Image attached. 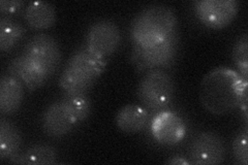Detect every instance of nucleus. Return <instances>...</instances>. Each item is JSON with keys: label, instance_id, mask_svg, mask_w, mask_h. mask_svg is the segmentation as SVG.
Segmentation results:
<instances>
[{"label": "nucleus", "instance_id": "nucleus-3", "mask_svg": "<svg viewBox=\"0 0 248 165\" xmlns=\"http://www.w3.org/2000/svg\"><path fill=\"white\" fill-rule=\"evenodd\" d=\"M106 58L96 56L85 45L71 57L59 77L60 88L65 93H86L104 74Z\"/></svg>", "mask_w": 248, "mask_h": 165}, {"label": "nucleus", "instance_id": "nucleus-15", "mask_svg": "<svg viewBox=\"0 0 248 165\" xmlns=\"http://www.w3.org/2000/svg\"><path fill=\"white\" fill-rule=\"evenodd\" d=\"M24 18L31 28L36 30L49 29L56 22V11L50 2L31 1L26 6Z\"/></svg>", "mask_w": 248, "mask_h": 165}, {"label": "nucleus", "instance_id": "nucleus-13", "mask_svg": "<svg viewBox=\"0 0 248 165\" xmlns=\"http://www.w3.org/2000/svg\"><path fill=\"white\" fill-rule=\"evenodd\" d=\"M24 98V85L11 75H4L0 80V112L12 115L20 108Z\"/></svg>", "mask_w": 248, "mask_h": 165}, {"label": "nucleus", "instance_id": "nucleus-21", "mask_svg": "<svg viewBox=\"0 0 248 165\" xmlns=\"http://www.w3.org/2000/svg\"><path fill=\"white\" fill-rule=\"evenodd\" d=\"M247 140L248 132L247 128L243 131H240L236 137L232 140V153L238 163L247 165L248 163V153H247Z\"/></svg>", "mask_w": 248, "mask_h": 165}, {"label": "nucleus", "instance_id": "nucleus-10", "mask_svg": "<svg viewBox=\"0 0 248 165\" xmlns=\"http://www.w3.org/2000/svg\"><path fill=\"white\" fill-rule=\"evenodd\" d=\"M150 129L154 139L165 146L179 144L186 135V125L182 118L169 111L160 112L155 116Z\"/></svg>", "mask_w": 248, "mask_h": 165}, {"label": "nucleus", "instance_id": "nucleus-7", "mask_svg": "<svg viewBox=\"0 0 248 165\" xmlns=\"http://www.w3.org/2000/svg\"><path fill=\"white\" fill-rule=\"evenodd\" d=\"M120 44L121 31L113 21L99 20L88 28L85 46L98 57L107 59L118 50Z\"/></svg>", "mask_w": 248, "mask_h": 165}, {"label": "nucleus", "instance_id": "nucleus-5", "mask_svg": "<svg viewBox=\"0 0 248 165\" xmlns=\"http://www.w3.org/2000/svg\"><path fill=\"white\" fill-rule=\"evenodd\" d=\"M178 49H179V37L177 32L170 36L165 42L150 46L134 45L131 51V62L139 72L166 67L174 62Z\"/></svg>", "mask_w": 248, "mask_h": 165}, {"label": "nucleus", "instance_id": "nucleus-22", "mask_svg": "<svg viewBox=\"0 0 248 165\" xmlns=\"http://www.w3.org/2000/svg\"><path fill=\"white\" fill-rule=\"evenodd\" d=\"M24 4V1L22 0H1L0 1V13L2 15L9 17L10 15L18 13Z\"/></svg>", "mask_w": 248, "mask_h": 165}, {"label": "nucleus", "instance_id": "nucleus-12", "mask_svg": "<svg viewBox=\"0 0 248 165\" xmlns=\"http://www.w3.org/2000/svg\"><path fill=\"white\" fill-rule=\"evenodd\" d=\"M9 75L19 80L26 89L34 91L48 81L49 75L34 62L21 54L15 57L7 66Z\"/></svg>", "mask_w": 248, "mask_h": 165}, {"label": "nucleus", "instance_id": "nucleus-9", "mask_svg": "<svg viewBox=\"0 0 248 165\" xmlns=\"http://www.w3.org/2000/svg\"><path fill=\"white\" fill-rule=\"evenodd\" d=\"M193 10L205 26L222 29L235 20L239 3L236 0H198L193 3Z\"/></svg>", "mask_w": 248, "mask_h": 165}, {"label": "nucleus", "instance_id": "nucleus-1", "mask_svg": "<svg viewBox=\"0 0 248 165\" xmlns=\"http://www.w3.org/2000/svg\"><path fill=\"white\" fill-rule=\"evenodd\" d=\"M248 81L228 67H216L201 83L200 99L205 109L215 116H223L239 107L247 98Z\"/></svg>", "mask_w": 248, "mask_h": 165}, {"label": "nucleus", "instance_id": "nucleus-18", "mask_svg": "<svg viewBox=\"0 0 248 165\" xmlns=\"http://www.w3.org/2000/svg\"><path fill=\"white\" fill-rule=\"evenodd\" d=\"M25 34V28L19 22L2 15L0 19V50L11 52Z\"/></svg>", "mask_w": 248, "mask_h": 165}, {"label": "nucleus", "instance_id": "nucleus-16", "mask_svg": "<svg viewBox=\"0 0 248 165\" xmlns=\"http://www.w3.org/2000/svg\"><path fill=\"white\" fill-rule=\"evenodd\" d=\"M22 147V135L20 130L10 120L0 119V160L9 161L18 154Z\"/></svg>", "mask_w": 248, "mask_h": 165}, {"label": "nucleus", "instance_id": "nucleus-6", "mask_svg": "<svg viewBox=\"0 0 248 165\" xmlns=\"http://www.w3.org/2000/svg\"><path fill=\"white\" fill-rule=\"evenodd\" d=\"M22 54L42 67L49 77L56 73L62 59L58 42L46 33H38L29 38Z\"/></svg>", "mask_w": 248, "mask_h": 165}, {"label": "nucleus", "instance_id": "nucleus-14", "mask_svg": "<svg viewBox=\"0 0 248 165\" xmlns=\"http://www.w3.org/2000/svg\"><path fill=\"white\" fill-rule=\"evenodd\" d=\"M118 128L127 135L141 132L149 122V111L140 105H127L119 109L116 115Z\"/></svg>", "mask_w": 248, "mask_h": 165}, {"label": "nucleus", "instance_id": "nucleus-23", "mask_svg": "<svg viewBox=\"0 0 248 165\" xmlns=\"http://www.w3.org/2000/svg\"><path fill=\"white\" fill-rule=\"evenodd\" d=\"M166 163L170 164V165H189V164H191L189 159L186 158V157L179 156V155L170 157V159L167 160Z\"/></svg>", "mask_w": 248, "mask_h": 165}, {"label": "nucleus", "instance_id": "nucleus-2", "mask_svg": "<svg viewBox=\"0 0 248 165\" xmlns=\"http://www.w3.org/2000/svg\"><path fill=\"white\" fill-rule=\"evenodd\" d=\"M177 17L170 7L151 4L145 7L130 24V37L134 45L150 46L165 42L177 32Z\"/></svg>", "mask_w": 248, "mask_h": 165}, {"label": "nucleus", "instance_id": "nucleus-4", "mask_svg": "<svg viewBox=\"0 0 248 165\" xmlns=\"http://www.w3.org/2000/svg\"><path fill=\"white\" fill-rule=\"evenodd\" d=\"M173 78L161 69L147 72L138 86V97L148 111H159L167 107L174 98Z\"/></svg>", "mask_w": 248, "mask_h": 165}, {"label": "nucleus", "instance_id": "nucleus-11", "mask_svg": "<svg viewBox=\"0 0 248 165\" xmlns=\"http://www.w3.org/2000/svg\"><path fill=\"white\" fill-rule=\"evenodd\" d=\"M77 124L71 109L62 99L51 104L43 115V129L50 137H62L68 135Z\"/></svg>", "mask_w": 248, "mask_h": 165}, {"label": "nucleus", "instance_id": "nucleus-17", "mask_svg": "<svg viewBox=\"0 0 248 165\" xmlns=\"http://www.w3.org/2000/svg\"><path fill=\"white\" fill-rule=\"evenodd\" d=\"M15 164L52 165L57 162L56 149L49 145H33L24 153H18L9 160Z\"/></svg>", "mask_w": 248, "mask_h": 165}, {"label": "nucleus", "instance_id": "nucleus-19", "mask_svg": "<svg viewBox=\"0 0 248 165\" xmlns=\"http://www.w3.org/2000/svg\"><path fill=\"white\" fill-rule=\"evenodd\" d=\"M62 100L71 109L78 123L84 122L88 119L92 111V105L86 93H65L64 96L62 97Z\"/></svg>", "mask_w": 248, "mask_h": 165}, {"label": "nucleus", "instance_id": "nucleus-20", "mask_svg": "<svg viewBox=\"0 0 248 165\" xmlns=\"http://www.w3.org/2000/svg\"><path fill=\"white\" fill-rule=\"evenodd\" d=\"M232 59L239 70V75L248 81V37L247 33L238 38L232 48Z\"/></svg>", "mask_w": 248, "mask_h": 165}, {"label": "nucleus", "instance_id": "nucleus-8", "mask_svg": "<svg viewBox=\"0 0 248 165\" xmlns=\"http://www.w3.org/2000/svg\"><path fill=\"white\" fill-rule=\"evenodd\" d=\"M223 139L213 131H203L192 139L188 149L189 161L197 165H217L226 159Z\"/></svg>", "mask_w": 248, "mask_h": 165}]
</instances>
